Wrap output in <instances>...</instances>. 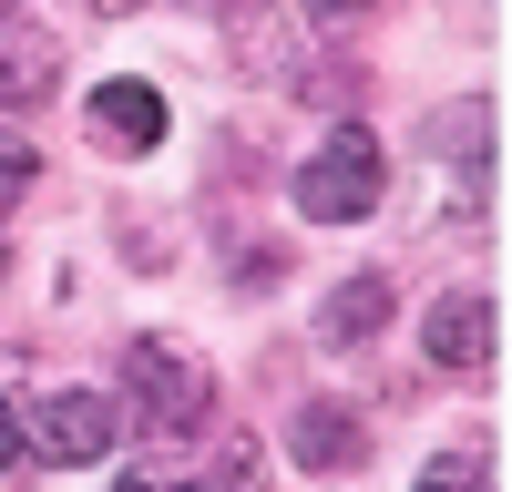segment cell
<instances>
[{
  "label": "cell",
  "instance_id": "cell-10",
  "mask_svg": "<svg viewBox=\"0 0 512 492\" xmlns=\"http://www.w3.org/2000/svg\"><path fill=\"white\" fill-rule=\"evenodd\" d=\"M31 185H41V154H31L21 134H0V216H11V205H21Z\"/></svg>",
  "mask_w": 512,
  "mask_h": 492
},
{
  "label": "cell",
  "instance_id": "cell-11",
  "mask_svg": "<svg viewBox=\"0 0 512 492\" xmlns=\"http://www.w3.org/2000/svg\"><path fill=\"white\" fill-rule=\"evenodd\" d=\"M256 472H267V451H256V441H226V451H216V492H256Z\"/></svg>",
  "mask_w": 512,
  "mask_h": 492
},
{
  "label": "cell",
  "instance_id": "cell-13",
  "mask_svg": "<svg viewBox=\"0 0 512 492\" xmlns=\"http://www.w3.org/2000/svg\"><path fill=\"white\" fill-rule=\"evenodd\" d=\"M113 492H195V482H164V472H123Z\"/></svg>",
  "mask_w": 512,
  "mask_h": 492
},
{
  "label": "cell",
  "instance_id": "cell-2",
  "mask_svg": "<svg viewBox=\"0 0 512 492\" xmlns=\"http://www.w3.org/2000/svg\"><path fill=\"white\" fill-rule=\"evenodd\" d=\"M379 195H390V164H379L369 123H338V134L297 164V216H308V226H359Z\"/></svg>",
  "mask_w": 512,
  "mask_h": 492
},
{
  "label": "cell",
  "instance_id": "cell-8",
  "mask_svg": "<svg viewBox=\"0 0 512 492\" xmlns=\"http://www.w3.org/2000/svg\"><path fill=\"white\" fill-rule=\"evenodd\" d=\"M379 318H390V277H349V287H338V298H328V339L338 349H359V339H379Z\"/></svg>",
  "mask_w": 512,
  "mask_h": 492
},
{
  "label": "cell",
  "instance_id": "cell-6",
  "mask_svg": "<svg viewBox=\"0 0 512 492\" xmlns=\"http://www.w3.org/2000/svg\"><path fill=\"white\" fill-rule=\"evenodd\" d=\"M93 123H103V134L113 144H164V93H154V82H134V72H123V82H93Z\"/></svg>",
  "mask_w": 512,
  "mask_h": 492
},
{
  "label": "cell",
  "instance_id": "cell-5",
  "mask_svg": "<svg viewBox=\"0 0 512 492\" xmlns=\"http://www.w3.org/2000/svg\"><path fill=\"white\" fill-rule=\"evenodd\" d=\"M287 451H297L308 472H359V462H369V431H359L349 400H308V410L287 421Z\"/></svg>",
  "mask_w": 512,
  "mask_h": 492
},
{
  "label": "cell",
  "instance_id": "cell-1",
  "mask_svg": "<svg viewBox=\"0 0 512 492\" xmlns=\"http://www.w3.org/2000/svg\"><path fill=\"white\" fill-rule=\"evenodd\" d=\"M123 410H134L144 431H164V441H195L205 421H216V369H205L195 349L134 339L123 349Z\"/></svg>",
  "mask_w": 512,
  "mask_h": 492
},
{
  "label": "cell",
  "instance_id": "cell-3",
  "mask_svg": "<svg viewBox=\"0 0 512 492\" xmlns=\"http://www.w3.org/2000/svg\"><path fill=\"white\" fill-rule=\"evenodd\" d=\"M113 441H123V400H103V390H41L21 410V451H41V462H62V472L103 462Z\"/></svg>",
  "mask_w": 512,
  "mask_h": 492
},
{
  "label": "cell",
  "instance_id": "cell-12",
  "mask_svg": "<svg viewBox=\"0 0 512 492\" xmlns=\"http://www.w3.org/2000/svg\"><path fill=\"white\" fill-rule=\"evenodd\" d=\"M11 472H21V410L0 400V482H11Z\"/></svg>",
  "mask_w": 512,
  "mask_h": 492
},
{
  "label": "cell",
  "instance_id": "cell-15",
  "mask_svg": "<svg viewBox=\"0 0 512 492\" xmlns=\"http://www.w3.org/2000/svg\"><path fill=\"white\" fill-rule=\"evenodd\" d=\"M0 11H11V0H0Z\"/></svg>",
  "mask_w": 512,
  "mask_h": 492
},
{
  "label": "cell",
  "instance_id": "cell-9",
  "mask_svg": "<svg viewBox=\"0 0 512 492\" xmlns=\"http://www.w3.org/2000/svg\"><path fill=\"white\" fill-rule=\"evenodd\" d=\"M410 492H492V462H482V451H441Z\"/></svg>",
  "mask_w": 512,
  "mask_h": 492
},
{
  "label": "cell",
  "instance_id": "cell-7",
  "mask_svg": "<svg viewBox=\"0 0 512 492\" xmlns=\"http://www.w3.org/2000/svg\"><path fill=\"white\" fill-rule=\"evenodd\" d=\"M52 82H62V41H41V31H0V103L31 113Z\"/></svg>",
  "mask_w": 512,
  "mask_h": 492
},
{
  "label": "cell",
  "instance_id": "cell-4",
  "mask_svg": "<svg viewBox=\"0 0 512 492\" xmlns=\"http://www.w3.org/2000/svg\"><path fill=\"white\" fill-rule=\"evenodd\" d=\"M420 349H431L441 369H492V349H502V308L472 298V287H451V298H431V318H420Z\"/></svg>",
  "mask_w": 512,
  "mask_h": 492
},
{
  "label": "cell",
  "instance_id": "cell-14",
  "mask_svg": "<svg viewBox=\"0 0 512 492\" xmlns=\"http://www.w3.org/2000/svg\"><path fill=\"white\" fill-rule=\"evenodd\" d=\"M93 11H103V21H113V11H134V0H93Z\"/></svg>",
  "mask_w": 512,
  "mask_h": 492
}]
</instances>
